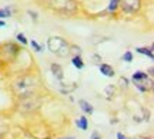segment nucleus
Here are the masks:
<instances>
[{
	"label": "nucleus",
	"instance_id": "9b49d317",
	"mask_svg": "<svg viewBox=\"0 0 154 139\" xmlns=\"http://www.w3.org/2000/svg\"><path fill=\"white\" fill-rule=\"evenodd\" d=\"M76 125L79 126V129H82V131H87L88 128V121L86 117H80L79 119L76 121Z\"/></svg>",
	"mask_w": 154,
	"mask_h": 139
},
{
	"label": "nucleus",
	"instance_id": "a211bd4d",
	"mask_svg": "<svg viewBox=\"0 0 154 139\" xmlns=\"http://www.w3.org/2000/svg\"><path fill=\"white\" fill-rule=\"evenodd\" d=\"M90 139H101V135H100L99 132H96V131H94L93 134H91V136H90Z\"/></svg>",
	"mask_w": 154,
	"mask_h": 139
},
{
	"label": "nucleus",
	"instance_id": "6ab92c4d",
	"mask_svg": "<svg viewBox=\"0 0 154 139\" xmlns=\"http://www.w3.org/2000/svg\"><path fill=\"white\" fill-rule=\"evenodd\" d=\"M120 84H121V87H127L128 85V81H127V78H120Z\"/></svg>",
	"mask_w": 154,
	"mask_h": 139
},
{
	"label": "nucleus",
	"instance_id": "f03ea898",
	"mask_svg": "<svg viewBox=\"0 0 154 139\" xmlns=\"http://www.w3.org/2000/svg\"><path fill=\"white\" fill-rule=\"evenodd\" d=\"M131 81L140 92H147L153 88V78H150L144 71H136L131 75Z\"/></svg>",
	"mask_w": 154,
	"mask_h": 139
},
{
	"label": "nucleus",
	"instance_id": "1a4fd4ad",
	"mask_svg": "<svg viewBox=\"0 0 154 139\" xmlns=\"http://www.w3.org/2000/svg\"><path fill=\"white\" fill-rule=\"evenodd\" d=\"M138 54H143V56H147L150 60L154 58V53H153V47H137L136 48Z\"/></svg>",
	"mask_w": 154,
	"mask_h": 139
},
{
	"label": "nucleus",
	"instance_id": "ddd939ff",
	"mask_svg": "<svg viewBox=\"0 0 154 139\" xmlns=\"http://www.w3.org/2000/svg\"><path fill=\"white\" fill-rule=\"evenodd\" d=\"M119 1H120V0H110L107 10L110 11V13H114V11L117 10V7H119Z\"/></svg>",
	"mask_w": 154,
	"mask_h": 139
},
{
	"label": "nucleus",
	"instance_id": "0eeeda50",
	"mask_svg": "<svg viewBox=\"0 0 154 139\" xmlns=\"http://www.w3.org/2000/svg\"><path fill=\"white\" fill-rule=\"evenodd\" d=\"M79 106H80V109H82L84 114H87V115H91V114L94 112L93 105H91L90 102H87L86 100H80V101H79Z\"/></svg>",
	"mask_w": 154,
	"mask_h": 139
},
{
	"label": "nucleus",
	"instance_id": "f257e3e1",
	"mask_svg": "<svg viewBox=\"0 0 154 139\" xmlns=\"http://www.w3.org/2000/svg\"><path fill=\"white\" fill-rule=\"evenodd\" d=\"M47 47L49 50L59 57H67L70 56V45L63 37H50L47 40Z\"/></svg>",
	"mask_w": 154,
	"mask_h": 139
},
{
	"label": "nucleus",
	"instance_id": "4468645a",
	"mask_svg": "<svg viewBox=\"0 0 154 139\" xmlns=\"http://www.w3.org/2000/svg\"><path fill=\"white\" fill-rule=\"evenodd\" d=\"M123 61H126V62H131L133 61V53L131 51H126L124 54H123Z\"/></svg>",
	"mask_w": 154,
	"mask_h": 139
},
{
	"label": "nucleus",
	"instance_id": "9d476101",
	"mask_svg": "<svg viewBox=\"0 0 154 139\" xmlns=\"http://www.w3.org/2000/svg\"><path fill=\"white\" fill-rule=\"evenodd\" d=\"M72 64L77 68V70H83V68H84V61H83L82 56H74V57H73V58H72Z\"/></svg>",
	"mask_w": 154,
	"mask_h": 139
},
{
	"label": "nucleus",
	"instance_id": "7ed1b4c3",
	"mask_svg": "<svg viewBox=\"0 0 154 139\" xmlns=\"http://www.w3.org/2000/svg\"><path fill=\"white\" fill-rule=\"evenodd\" d=\"M49 4L57 11H73L76 10L74 0H49Z\"/></svg>",
	"mask_w": 154,
	"mask_h": 139
},
{
	"label": "nucleus",
	"instance_id": "412c9836",
	"mask_svg": "<svg viewBox=\"0 0 154 139\" xmlns=\"http://www.w3.org/2000/svg\"><path fill=\"white\" fill-rule=\"evenodd\" d=\"M5 26H6V23L3 20H0V27H5Z\"/></svg>",
	"mask_w": 154,
	"mask_h": 139
},
{
	"label": "nucleus",
	"instance_id": "39448f33",
	"mask_svg": "<svg viewBox=\"0 0 154 139\" xmlns=\"http://www.w3.org/2000/svg\"><path fill=\"white\" fill-rule=\"evenodd\" d=\"M119 6L123 9V11L133 14V13H136V11L140 10L141 0H120V1H119Z\"/></svg>",
	"mask_w": 154,
	"mask_h": 139
},
{
	"label": "nucleus",
	"instance_id": "5701e85b",
	"mask_svg": "<svg viewBox=\"0 0 154 139\" xmlns=\"http://www.w3.org/2000/svg\"><path fill=\"white\" fill-rule=\"evenodd\" d=\"M2 64H3V61H2V60H0V65H2Z\"/></svg>",
	"mask_w": 154,
	"mask_h": 139
},
{
	"label": "nucleus",
	"instance_id": "423d86ee",
	"mask_svg": "<svg viewBox=\"0 0 154 139\" xmlns=\"http://www.w3.org/2000/svg\"><path fill=\"white\" fill-rule=\"evenodd\" d=\"M99 70H100V72H101V74H103V75H104V77H114V68L111 67L110 64H106V62H101V64H100L99 65Z\"/></svg>",
	"mask_w": 154,
	"mask_h": 139
},
{
	"label": "nucleus",
	"instance_id": "f3484780",
	"mask_svg": "<svg viewBox=\"0 0 154 139\" xmlns=\"http://www.w3.org/2000/svg\"><path fill=\"white\" fill-rule=\"evenodd\" d=\"M30 45H32V47H33V50L37 51V53H40V51H42V45L38 44L36 40H32V41H30Z\"/></svg>",
	"mask_w": 154,
	"mask_h": 139
},
{
	"label": "nucleus",
	"instance_id": "2eb2a0df",
	"mask_svg": "<svg viewBox=\"0 0 154 139\" xmlns=\"http://www.w3.org/2000/svg\"><path fill=\"white\" fill-rule=\"evenodd\" d=\"M104 92H106V98H107V100H111V95L114 94V88H113V85H109V87L104 89Z\"/></svg>",
	"mask_w": 154,
	"mask_h": 139
},
{
	"label": "nucleus",
	"instance_id": "4be33fe9",
	"mask_svg": "<svg viewBox=\"0 0 154 139\" xmlns=\"http://www.w3.org/2000/svg\"><path fill=\"white\" fill-rule=\"evenodd\" d=\"M63 139H76V138H73V136H69V138H63Z\"/></svg>",
	"mask_w": 154,
	"mask_h": 139
},
{
	"label": "nucleus",
	"instance_id": "20e7f679",
	"mask_svg": "<svg viewBox=\"0 0 154 139\" xmlns=\"http://www.w3.org/2000/svg\"><path fill=\"white\" fill-rule=\"evenodd\" d=\"M38 105H40V101L36 100L33 95H29V97H23L22 102L19 104V109L23 112H29L36 109Z\"/></svg>",
	"mask_w": 154,
	"mask_h": 139
},
{
	"label": "nucleus",
	"instance_id": "6e6552de",
	"mask_svg": "<svg viewBox=\"0 0 154 139\" xmlns=\"http://www.w3.org/2000/svg\"><path fill=\"white\" fill-rule=\"evenodd\" d=\"M51 72H53V75H54L59 81H61L63 80V77H64V74H63V68H61L60 64H51Z\"/></svg>",
	"mask_w": 154,
	"mask_h": 139
},
{
	"label": "nucleus",
	"instance_id": "f8f14e48",
	"mask_svg": "<svg viewBox=\"0 0 154 139\" xmlns=\"http://www.w3.org/2000/svg\"><path fill=\"white\" fill-rule=\"evenodd\" d=\"M11 16V10L10 7H5V9H0V20L2 19H7Z\"/></svg>",
	"mask_w": 154,
	"mask_h": 139
},
{
	"label": "nucleus",
	"instance_id": "aec40b11",
	"mask_svg": "<svg viewBox=\"0 0 154 139\" xmlns=\"http://www.w3.org/2000/svg\"><path fill=\"white\" fill-rule=\"evenodd\" d=\"M117 139H128V136H126L124 134H121V132H119V134H117Z\"/></svg>",
	"mask_w": 154,
	"mask_h": 139
},
{
	"label": "nucleus",
	"instance_id": "dca6fc26",
	"mask_svg": "<svg viewBox=\"0 0 154 139\" xmlns=\"http://www.w3.org/2000/svg\"><path fill=\"white\" fill-rule=\"evenodd\" d=\"M16 39H17V41H20V43H22L23 45H26V44H27V43H29V41H27V39H26V36H24V34H23V33H17Z\"/></svg>",
	"mask_w": 154,
	"mask_h": 139
}]
</instances>
